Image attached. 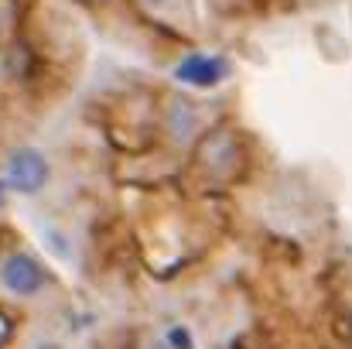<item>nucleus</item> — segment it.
I'll return each mask as SVG.
<instances>
[{
  "label": "nucleus",
  "mask_w": 352,
  "mask_h": 349,
  "mask_svg": "<svg viewBox=\"0 0 352 349\" xmlns=\"http://www.w3.org/2000/svg\"><path fill=\"white\" fill-rule=\"evenodd\" d=\"M48 175H52L48 158L41 151H34V147H21L7 161L3 185L14 189V192H21V195H34V192H41L48 185Z\"/></svg>",
  "instance_id": "obj_1"
},
{
  "label": "nucleus",
  "mask_w": 352,
  "mask_h": 349,
  "mask_svg": "<svg viewBox=\"0 0 352 349\" xmlns=\"http://www.w3.org/2000/svg\"><path fill=\"white\" fill-rule=\"evenodd\" d=\"M0 281H3V288L10 295L28 298V295H38L45 288V271H41V264L31 253H10L0 264Z\"/></svg>",
  "instance_id": "obj_2"
},
{
  "label": "nucleus",
  "mask_w": 352,
  "mask_h": 349,
  "mask_svg": "<svg viewBox=\"0 0 352 349\" xmlns=\"http://www.w3.org/2000/svg\"><path fill=\"white\" fill-rule=\"evenodd\" d=\"M178 83L185 86H199V89H209L216 83H223L230 76V62L226 59H216V55H188L178 62L175 69Z\"/></svg>",
  "instance_id": "obj_3"
},
{
  "label": "nucleus",
  "mask_w": 352,
  "mask_h": 349,
  "mask_svg": "<svg viewBox=\"0 0 352 349\" xmlns=\"http://www.w3.org/2000/svg\"><path fill=\"white\" fill-rule=\"evenodd\" d=\"M168 120H171V134L178 140H185L192 130H195V107L188 100H175L171 110H168Z\"/></svg>",
  "instance_id": "obj_4"
},
{
  "label": "nucleus",
  "mask_w": 352,
  "mask_h": 349,
  "mask_svg": "<svg viewBox=\"0 0 352 349\" xmlns=\"http://www.w3.org/2000/svg\"><path fill=\"white\" fill-rule=\"evenodd\" d=\"M168 346H171V349H195V343H192V336H188V329H182V326H175V329L168 332Z\"/></svg>",
  "instance_id": "obj_5"
},
{
  "label": "nucleus",
  "mask_w": 352,
  "mask_h": 349,
  "mask_svg": "<svg viewBox=\"0 0 352 349\" xmlns=\"http://www.w3.org/2000/svg\"><path fill=\"white\" fill-rule=\"evenodd\" d=\"M3 195H7V185H3V178H0V206H3Z\"/></svg>",
  "instance_id": "obj_6"
},
{
  "label": "nucleus",
  "mask_w": 352,
  "mask_h": 349,
  "mask_svg": "<svg viewBox=\"0 0 352 349\" xmlns=\"http://www.w3.org/2000/svg\"><path fill=\"white\" fill-rule=\"evenodd\" d=\"M34 349H58V346H55V343H38Z\"/></svg>",
  "instance_id": "obj_7"
},
{
  "label": "nucleus",
  "mask_w": 352,
  "mask_h": 349,
  "mask_svg": "<svg viewBox=\"0 0 352 349\" xmlns=\"http://www.w3.org/2000/svg\"><path fill=\"white\" fill-rule=\"evenodd\" d=\"M3 336H7V326H3V322H0V343H3Z\"/></svg>",
  "instance_id": "obj_8"
},
{
  "label": "nucleus",
  "mask_w": 352,
  "mask_h": 349,
  "mask_svg": "<svg viewBox=\"0 0 352 349\" xmlns=\"http://www.w3.org/2000/svg\"><path fill=\"white\" fill-rule=\"evenodd\" d=\"M140 349H161V346H140Z\"/></svg>",
  "instance_id": "obj_9"
},
{
  "label": "nucleus",
  "mask_w": 352,
  "mask_h": 349,
  "mask_svg": "<svg viewBox=\"0 0 352 349\" xmlns=\"http://www.w3.org/2000/svg\"><path fill=\"white\" fill-rule=\"evenodd\" d=\"M147 3H161V0H147Z\"/></svg>",
  "instance_id": "obj_10"
},
{
  "label": "nucleus",
  "mask_w": 352,
  "mask_h": 349,
  "mask_svg": "<svg viewBox=\"0 0 352 349\" xmlns=\"http://www.w3.org/2000/svg\"><path fill=\"white\" fill-rule=\"evenodd\" d=\"M86 3H100V0H86Z\"/></svg>",
  "instance_id": "obj_11"
}]
</instances>
